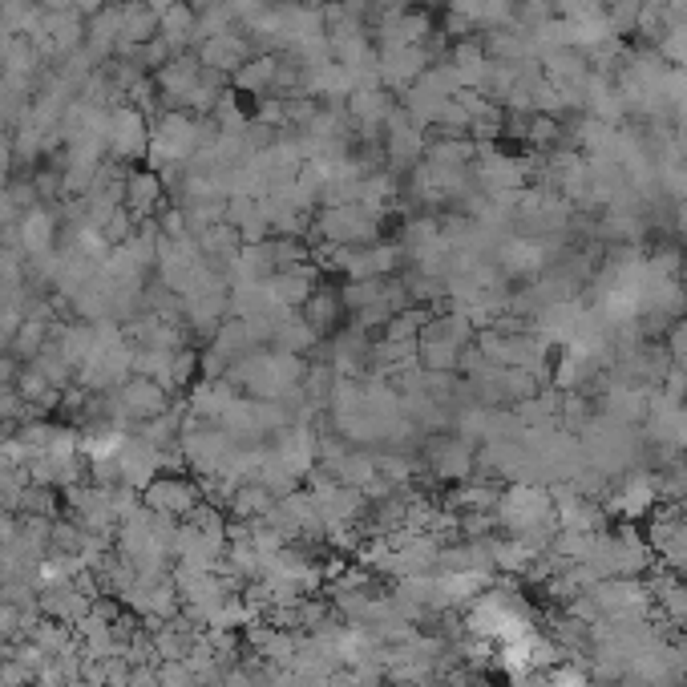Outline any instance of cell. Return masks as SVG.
Returning <instances> with one entry per match:
<instances>
[{
	"mask_svg": "<svg viewBox=\"0 0 687 687\" xmlns=\"http://www.w3.org/2000/svg\"><path fill=\"white\" fill-rule=\"evenodd\" d=\"M41 340H45V324L29 320V324H21V332H17V352H21V356H37Z\"/></svg>",
	"mask_w": 687,
	"mask_h": 687,
	"instance_id": "obj_5",
	"label": "cell"
},
{
	"mask_svg": "<svg viewBox=\"0 0 687 687\" xmlns=\"http://www.w3.org/2000/svg\"><path fill=\"white\" fill-rule=\"evenodd\" d=\"M110 146L118 154H142L146 150V126L134 110H122L114 114V126H110Z\"/></svg>",
	"mask_w": 687,
	"mask_h": 687,
	"instance_id": "obj_1",
	"label": "cell"
},
{
	"mask_svg": "<svg viewBox=\"0 0 687 687\" xmlns=\"http://www.w3.org/2000/svg\"><path fill=\"white\" fill-rule=\"evenodd\" d=\"M77 9L89 13V17H97V13H106V0H77Z\"/></svg>",
	"mask_w": 687,
	"mask_h": 687,
	"instance_id": "obj_6",
	"label": "cell"
},
{
	"mask_svg": "<svg viewBox=\"0 0 687 687\" xmlns=\"http://www.w3.org/2000/svg\"><path fill=\"white\" fill-rule=\"evenodd\" d=\"M21 243H25V251L41 255V251L53 243V219H49V215H41V211L25 215V223H21Z\"/></svg>",
	"mask_w": 687,
	"mask_h": 687,
	"instance_id": "obj_3",
	"label": "cell"
},
{
	"mask_svg": "<svg viewBox=\"0 0 687 687\" xmlns=\"http://www.w3.org/2000/svg\"><path fill=\"white\" fill-rule=\"evenodd\" d=\"M126 401H130L134 413H158V409H162V392H158L150 380H134V384L126 388Z\"/></svg>",
	"mask_w": 687,
	"mask_h": 687,
	"instance_id": "obj_4",
	"label": "cell"
},
{
	"mask_svg": "<svg viewBox=\"0 0 687 687\" xmlns=\"http://www.w3.org/2000/svg\"><path fill=\"white\" fill-rule=\"evenodd\" d=\"M126 194H130V211H134V215H146V211L158 203L162 182H158V174H134V178L126 182Z\"/></svg>",
	"mask_w": 687,
	"mask_h": 687,
	"instance_id": "obj_2",
	"label": "cell"
}]
</instances>
